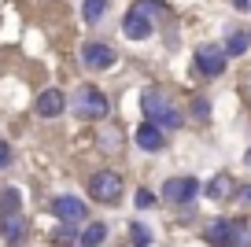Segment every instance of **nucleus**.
<instances>
[{
	"label": "nucleus",
	"mask_w": 251,
	"mask_h": 247,
	"mask_svg": "<svg viewBox=\"0 0 251 247\" xmlns=\"http://www.w3.org/2000/svg\"><path fill=\"white\" fill-rule=\"evenodd\" d=\"M233 4H236V8H240V11H244V8H248V4H251V0H233Z\"/></svg>",
	"instance_id": "26"
},
{
	"label": "nucleus",
	"mask_w": 251,
	"mask_h": 247,
	"mask_svg": "<svg viewBox=\"0 0 251 247\" xmlns=\"http://www.w3.org/2000/svg\"><path fill=\"white\" fill-rule=\"evenodd\" d=\"M81 59H85L93 70H107L111 63H115V48L100 45V41H89V45L81 48Z\"/></svg>",
	"instance_id": "7"
},
{
	"label": "nucleus",
	"mask_w": 251,
	"mask_h": 247,
	"mask_svg": "<svg viewBox=\"0 0 251 247\" xmlns=\"http://www.w3.org/2000/svg\"><path fill=\"white\" fill-rule=\"evenodd\" d=\"M8 166H11V144L0 140V170H8Z\"/></svg>",
	"instance_id": "21"
},
{
	"label": "nucleus",
	"mask_w": 251,
	"mask_h": 247,
	"mask_svg": "<svg viewBox=\"0 0 251 247\" xmlns=\"http://www.w3.org/2000/svg\"><path fill=\"white\" fill-rule=\"evenodd\" d=\"M55 240H59V244H71L74 236H71V229H59V232H55Z\"/></svg>",
	"instance_id": "23"
},
{
	"label": "nucleus",
	"mask_w": 251,
	"mask_h": 247,
	"mask_svg": "<svg viewBox=\"0 0 251 247\" xmlns=\"http://www.w3.org/2000/svg\"><path fill=\"white\" fill-rule=\"evenodd\" d=\"M19 207H23V196H19V188H4V192H0V218L19 214Z\"/></svg>",
	"instance_id": "13"
},
{
	"label": "nucleus",
	"mask_w": 251,
	"mask_h": 247,
	"mask_svg": "<svg viewBox=\"0 0 251 247\" xmlns=\"http://www.w3.org/2000/svg\"><path fill=\"white\" fill-rule=\"evenodd\" d=\"M103 240H107V225H100V222L81 232V247H96V244H103Z\"/></svg>",
	"instance_id": "16"
},
{
	"label": "nucleus",
	"mask_w": 251,
	"mask_h": 247,
	"mask_svg": "<svg viewBox=\"0 0 251 247\" xmlns=\"http://www.w3.org/2000/svg\"><path fill=\"white\" fill-rule=\"evenodd\" d=\"M122 30H126V37H129V41H144V37H151V19L129 11V15L122 19Z\"/></svg>",
	"instance_id": "10"
},
{
	"label": "nucleus",
	"mask_w": 251,
	"mask_h": 247,
	"mask_svg": "<svg viewBox=\"0 0 251 247\" xmlns=\"http://www.w3.org/2000/svg\"><path fill=\"white\" fill-rule=\"evenodd\" d=\"M129 236H133V244H137V247H148V244H151V232L144 229L141 222H133V225H129Z\"/></svg>",
	"instance_id": "20"
},
{
	"label": "nucleus",
	"mask_w": 251,
	"mask_h": 247,
	"mask_svg": "<svg viewBox=\"0 0 251 247\" xmlns=\"http://www.w3.org/2000/svg\"><path fill=\"white\" fill-rule=\"evenodd\" d=\"M71 107H74V115H78V118L96 122V118H103V115L111 111V100H107V96H103L96 85H81L78 96L71 100Z\"/></svg>",
	"instance_id": "2"
},
{
	"label": "nucleus",
	"mask_w": 251,
	"mask_h": 247,
	"mask_svg": "<svg viewBox=\"0 0 251 247\" xmlns=\"http://www.w3.org/2000/svg\"><path fill=\"white\" fill-rule=\"evenodd\" d=\"M52 214L59 218L63 225H78V222L89 218V207H85V199H78V196H55L52 199Z\"/></svg>",
	"instance_id": "5"
},
{
	"label": "nucleus",
	"mask_w": 251,
	"mask_h": 247,
	"mask_svg": "<svg viewBox=\"0 0 251 247\" xmlns=\"http://www.w3.org/2000/svg\"><path fill=\"white\" fill-rule=\"evenodd\" d=\"M63 107H67V100H63L59 89H45V93L37 96V115H41V118H55V115H63Z\"/></svg>",
	"instance_id": "8"
},
{
	"label": "nucleus",
	"mask_w": 251,
	"mask_h": 247,
	"mask_svg": "<svg viewBox=\"0 0 251 247\" xmlns=\"http://www.w3.org/2000/svg\"><path fill=\"white\" fill-rule=\"evenodd\" d=\"M226 63H229V55H226L222 45H200L196 55H192V67H196L200 74H207V77H218L222 70H226Z\"/></svg>",
	"instance_id": "4"
},
{
	"label": "nucleus",
	"mask_w": 251,
	"mask_h": 247,
	"mask_svg": "<svg viewBox=\"0 0 251 247\" xmlns=\"http://www.w3.org/2000/svg\"><path fill=\"white\" fill-rule=\"evenodd\" d=\"M151 203H155L151 192H137V207H151Z\"/></svg>",
	"instance_id": "22"
},
{
	"label": "nucleus",
	"mask_w": 251,
	"mask_h": 247,
	"mask_svg": "<svg viewBox=\"0 0 251 247\" xmlns=\"http://www.w3.org/2000/svg\"><path fill=\"white\" fill-rule=\"evenodd\" d=\"M248 37H251V33H248Z\"/></svg>",
	"instance_id": "28"
},
{
	"label": "nucleus",
	"mask_w": 251,
	"mask_h": 247,
	"mask_svg": "<svg viewBox=\"0 0 251 247\" xmlns=\"http://www.w3.org/2000/svg\"><path fill=\"white\" fill-rule=\"evenodd\" d=\"M89 196L96 203H118L122 199V177L115 170H100L89 177Z\"/></svg>",
	"instance_id": "3"
},
{
	"label": "nucleus",
	"mask_w": 251,
	"mask_h": 247,
	"mask_svg": "<svg viewBox=\"0 0 251 247\" xmlns=\"http://www.w3.org/2000/svg\"><path fill=\"white\" fill-rule=\"evenodd\" d=\"M133 11L148 19V15H155V11H166V4H159V0H137V4H133Z\"/></svg>",
	"instance_id": "19"
},
{
	"label": "nucleus",
	"mask_w": 251,
	"mask_h": 247,
	"mask_svg": "<svg viewBox=\"0 0 251 247\" xmlns=\"http://www.w3.org/2000/svg\"><path fill=\"white\" fill-rule=\"evenodd\" d=\"M141 111H144V118H148V125H155L159 133L163 129H177L181 125L177 103H174L170 96H163V93H144L141 96Z\"/></svg>",
	"instance_id": "1"
},
{
	"label": "nucleus",
	"mask_w": 251,
	"mask_h": 247,
	"mask_svg": "<svg viewBox=\"0 0 251 247\" xmlns=\"http://www.w3.org/2000/svg\"><path fill=\"white\" fill-rule=\"evenodd\" d=\"M0 232H4V240H8V244H23V236H26V222H23V214H8V218H0Z\"/></svg>",
	"instance_id": "12"
},
{
	"label": "nucleus",
	"mask_w": 251,
	"mask_h": 247,
	"mask_svg": "<svg viewBox=\"0 0 251 247\" xmlns=\"http://www.w3.org/2000/svg\"><path fill=\"white\" fill-rule=\"evenodd\" d=\"M200 196V181L196 177H170L163 185V199L166 203H192Z\"/></svg>",
	"instance_id": "6"
},
{
	"label": "nucleus",
	"mask_w": 251,
	"mask_h": 247,
	"mask_svg": "<svg viewBox=\"0 0 251 247\" xmlns=\"http://www.w3.org/2000/svg\"><path fill=\"white\" fill-rule=\"evenodd\" d=\"M207 244L211 247H233V222L218 218V222L207 225Z\"/></svg>",
	"instance_id": "9"
},
{
	"label": "nucleus",
	"mask_w": 251,
	"mask_h": 247,
	"mask_svg": "<svg viewBox=\"0 0 251 247\" xmlns=\"http://www.w3.org/2000/svg\"><path fill=\"white\" fill-rule=\"evenodd\" d=\"M103 11H107V0H85V4H81V15H85V23H100Z\"/></svg>",
	"instance_id": "17"
},
{
	"label": "nucleus",
	"mask_w": 251,
	"mask_h": 247,
	"mask_svg": "<svg viewBox=\"0 0 251 247\" xmlns=\"http://www.w3.org/2000/svg\"><path fill=\"white\" fill-rule=\"evenodd\" d=\"M240 199H244V203H251V185H244V192H240Z\"/></svg>",
	"instance_id": "25"
},
{
	"label": "nucleus",
	"mask_w": 251,
	"mask_h": 247,
	"mask_svg": "<svg viewBox=\"0 0 251 247\" xmlns=\"http://www.w3.org/2000/svg\"><path fill=\"white\" fill-rule=\"evenodd\" d=\"M248 162H251V151H248Z\"/></svg>",
	"instance_id": "27"
},
{
	"label": "nucleus",
	"mask_w": 251,
	"mask_h": 247,
	"mask_svg": "<svg viewBox=\"0 0 251 247\" xmlns=\"http://www.w3.org/2000/svg\"><path fill=\"white\" fill-rule=\"evenodd\" d=\"M166 144V133H159L155 125H137V148H144V151H159V148Z\"/></svg>",
	"instance_id": "11"
},
{
	"label": "nucleus",
	"mask_w": 251,
	"mask_h": 247,
	"mask_svg": "<svg viewBox=\"0 0 251 247\" xmlns=\"http://www.w3.org/2000/svg\"><path fill=\"white\" fill-rule=\"evenodd\" d=\"M233 222V247H251V229L244 218H229Z\"/></svg>",
	"instance_id": "15"
},
{
	"label": "nucleus",
	"mask_w": 251,
	"mask_h": 247,
	"mask_svg": "<svg viewBox=\"0 0 251 247\" xmlns=\"http://www.w3.org/2000/svg\"><path fill=\"white\" fill-rule=\"evenodd\" d=\"M207 196H211V199H226V196H233V177H229V173H218V177L211 181V188H207Z\"/></svg>",
	"instance_id": "14"
},
{
	"label": "nucleus",
	"mask_w": 251,
	"mask_h": 247,
	"mask_svg": "<svg viewBox=\"0 0 251 247\" xmlns=\"http://www.w3.org/2000/svg\"><path fill=\"white\" fill-rule=\"evenodd\" d=\"M192 111H196L200 118H207V103H203V100H196V103H192Z\"/></svg>",
	"instance_id": "24"
},
{
	"label": "nucleus",
	"mask_w": 251,
	"mask_h": 247,
	"mask_svg": "<svg viewBox=\"0 0 251 247\" xmlns=\"http://www.w3.org/2000/svg\"><path fill=\"white\" fill-rule=\"evenodd\" d=\"M248 45H251V37H248V33H240V30H236V33H229L226 55H244V52H248Z\"/></svg>",
	"instance_id": "18"
}]
</instances>
